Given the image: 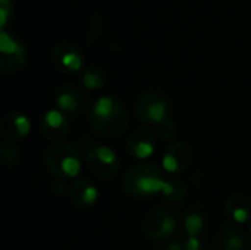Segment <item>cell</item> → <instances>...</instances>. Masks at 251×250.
Listing matches in <instances>:
<instances>
[{
    "label": "cell",
    "mask_w": 251,
    "mask_h": 250,
    "mask_svg": "<svg viewBox=\"0 0 251 250\" xmlns=\"http://www.w3.org/2000/svg\"><path fill=\"white\" fill-rule=\"evenodd\" d=\"M90 124L99 136L106 139H116L126 130V109L116 97L101 96L90 109Z\"/></svg>",
    "instance_id": "6da1fadb"
},
{
    "label": "cell",
    "mask_w": 251,
    "mask_h": 250,
    "mask_svg": "<svg viewBox=\"0 0 251 250\" xmlns=\"http://www.w3.org/2000/svg\"><path fill=\"white\" fill-rule=\"evenodd\" d=\"M166 180L156 164H138L124 178V190L132 197H149L162 193Z\"/></svg>",
    "instance_id": "7a4b0ae2"
},
{
    "label": "cell",
    "mask_w": 251,
    "mask_h": 250,
    "mask_svg": "<svg viewBox=\"0 0 251 250\" xmlns=\"http://www.w3.org/2000/svg\"><path fill=\"white\" fill-rule=\"evenodd\" d=\"M44 165L57 180H69L79 174L81 156L75 146L54 143L44 153Z\"/></svg>",
    "instance_id": "3957f363"
},
{
    "label": "cell",
    "mask_w": 251,
    "mask_h": 250,
    "mask_svg": "<svg viewBox=\"0 0 251 250\" xmlns=\"http://www.w3.org/2000/svg\"><path fill=\"white\" fill-rule=\"evenodd\" d=\"M134 112L140 121L156 125L168 119L169 102L166 96L160 91H156V90L146 91L137 99L134 105Z\"/></svg>",
    "instance_id": "277c9868"
},
{
    "label": "cell",
    "mask_w": 251,
    "mask_h": 250,
    "mask_svg": "<svg viewBox=\"0 0 251 250\" xmlns=\"http://www.w3.org/2000/svg\"><path fill=\"white\" fill-rule=\"evenodd\" d=\"M26 59V50L21 40L3 29L0 32V69L3 74H15L24 65Z\"/></svg>",
    "instance_id": "5b68a950"
},
{
    "label": "cell",
    "mask_w": 251,
    "mask_h": 250,
    "mask_svg": "<svg viewBox=\"0 0 251 250\" xmlns=\"http://www.w3.org/2000/svg\"><path fill=\"white\" fill-rule=\"evenodd\" d=\"M85 164L90 172L101 180L115 177L119 169V159L116 153L106 146L93 147L85 156Z\"/></svg>",
    "instance_id": "8992f818"
},
{
    "label": "cell",
    "mask_w": 251,
    "mask_h": 250,
    "mask_svg": "<svg viewBox=\"0 0 251 250\" xmlns=\"http://www.w3.org/2000/svg\"><path fill=\"white\" fill-rule=\"evenodd\" d=\"M143 230L153 240H165L176 231V220L165 209H154L144 217Z\"/></svg>",
    "instance_id": "52a82bcc"
},
{
    "label": "cell",
    "mask_w": 251,
    "mask_h": 250,
    "mask_svg": "<svg viewBox=\"0 0 251 250\" xmlns=\"http://www.w3.org/2000/svg\"><path fill=\"white\" fill-rule=\"evenodd\" d=\"M51 62L54 68L63 74H76L82 68L84 57L74 43L60 41L51 50Z\"/></svg>",
    "instance_id": "ba28073f"
},
{
    "label": "cell",
    "mask_w": 251,
    "mask_h": 250,
    "mask_svg": "<svg viewBox=\"0 0 251 250\" xmlns=\"http://www.w3.org/2000/svg\"><path fill=\"white\" fill-rule=\"evenodd\" d=\"M193 161V149L182 141L171 144L162 158V167L169 174H179L185 171Z\"/></svg>",
    "instance_id": "9c48e42d"
},
{
    "label": "cell",
    "mask_w": 251,
    "mask_h": 250,
    "mask_svg": "<svg viewBox=\"0 0 251 250\" xmlns=\"http://www.w3.org/2000/svg\"><path fill=\"white\" fill-rule=\"evenodd\" d=\"M31 130L29 119L22 113H7L0 121V139L4 143H18L28 136Z\"/></svg>",
    "instance_id": "30bf717a"
},
{
    "label": "cell",
    "mask_w": 251,
    "mask_h": 250,
    "mask_svg": "<svg viewBox=\"0 0 251 250\" xmlns=\"http://www.w3.org/2000/svg\"><path fill=\"white\" fill-rule=\"evenodd\" d=\"M69 121L66 115L59 109L47 111L40 122V130L44 139L47 140H60L69 133Z\"/></svg>",
    "instance_id": "8fae6325"
},
{
    "label": "cell",
    "mask_w": 251,
    "mask_h": 250,
    "mask_svg": "<svg viewBox=\"0 0 251 250\" xmlns=\"http://www.w3.org/2000/svg\"><path fill=\"white\" fill-rule=\"evenodd\" d=\"M128 152L137 159H147L154 153L156 137L149 128H138L131 133L128 139Z\"/></svg>",
    "instance_id": "7c38bea8"
},
{
    "label": "cell",
    "mask_w": 251,
    "mask_h": 250,
    "mask_svg": "<svg viewBox=\"0 0 251 250\" xmlns=\"http://www.w3.org/2000/svg\"><path fill=\"white\" fill-rule=\"evenodd\" d=\"M54 103H56L57 109L62 111V112L76 113L85 105V97H84V94H82V91L79 88H76L74 85H69V84H65V85H60L56 90Z\"/></svg>",
    "instance_id": "4fadbf2b"
},
{
    "label": "cell",
    "mask_w": 251,
    "mask_h": 250,
    "mask_svg": "<svg viewBox=\"0 0 251 250\" xmlns=\"http://www.w3.org/2000/svg\"><path fill=\"white\" fill-rule=\"evenodd\" d=\"M68 193L71 202L78 208H91L96 205L99 199L97 187L90 180H84V178L75 180L71 184Z\"/></svg>",
    "instance_id": "5bb4252c"
},
{
    "label": "cell",
    "mask_w": 251,
    "mask_h": 250,
    "mask_svg": "<svg viewBox=\"0 0 251 250\" xmlns=\"http://www.w3.org/2000/svg\"><path fill=\"white\" fill-rule=\"evenodd\" d=\"M226 215L235 224H246L251 217L250 200L243 194H232L225 203Z\"/></svg>",
    "instance_id": "9a60e30c"
},
{
    "label": "cell",
    "mask_w": 251,
    "mask_h": 250,
    "mask_svg": "<svg viewBox=\"0 0 251 250\" xmlns=\"http://www.w3.org/2000/svg\"><path fill=\"white\" fill-rule=\"evenodd\" d=\"M221 243H222V249L224 250L247 249V240H246L244 234L232 222H226L222 225Z\"/></svg>",
    "instance_id": "2e32d148"
},
{
    "label": "cell",
    "mask_w": 251,
    "mask_h": 250,
    "mask_svg": "<svg viewBox=\"0 0 251 250\" xmlns=\"http://www.w3.org/2000/svg\"><path fill=\"white\" fill-rule=\"evenodd\" d=\"M82 85L87 90H100L106 84V74L99 66H88L82 72Z\"/></svg>",
    "instance_id": "e0dca14e"
},
{
    "label": "cell",
    "mask_w": 251,
    "mask_h": 250,
    "mask_svg": "<svg viewBox=\"0 0 251 250\" xmlns=\"http://www.w3.org/2000/svg\"><path fill=\"white\" fill-rule=\"evenodd\" d=\"M160 194L169 203H179V202L184 200V197L187 194V190H185V186L179 180L171 178V180H166V183H165Z\"/></svg>",
    "instance_id": "ac0fdd59"
},
{
    "label": "cell",
    "mask_w": 251,
    "mask_h": 250,
    "mask_svg": "<svg viewBox=\"0 0 251 250\" xmlns=\"http://www.w3.org/2000/svg\"><path fill=\"white\" fill-rule=\"evenodd\" d=\"M184 230L190 237H199L204 230V218L197 212H190L184 218Z\"/></svg>",
    "instance_id": "d6986e66"
},
{
    "label": "cell",
    "mask_w": 251,
    "mask_h": 250,
    "mask_svg": "<svg viewBox=\"0 0 251 250\" xmlns=\"http://www.w3.org/2000/svg\"><path fill=\"white\" fill-rule=\"evenodd\" d=\"M154 134L162 140H172L176 136V125L171 119H165L154 125Z\"/></svg>",
    "instance_id": "ffe728a7"
},
{
    "label": "cell",
    "mask_w": 251,
    "mask_h": 250,
    "mask_svg": "<svg viewBox=\"0 0 251 250\" xmlns=\"http://www.w3.org/2000/svg\"><path fill=\"white\" fill-rule=\"evenodd\" d=\"M87 25H88V29H87V41H88V44H91V41H96L97 40V37L101 34V31H103V22H101V19L99 18V15H93L90 19H88V22H87Z\"/></svg>",
    "instance_id": "44dd1931"
},
{
    "label": "cell",
    "mask_w": 251,
    "mask_h": 250,
    "mask_svg": "<svg viewBox=\"0 0 251 250\" xmlns=\"http://www.w3.org/2000/svg\"><path fill=\"white\" fill-rule=\"evenodd\" d=\"M0 158H1V162L6 165V167H15L16 162H18V150L9 144V143H3L1 147H0Z\"/></svg>",
    "instance_id": "7402d4cb"
},
{
    "label": "cell",
    "mask_w": 251,
    "mask_h": 250,
    "mask_svg": "<svg viewBox=\"0 0 251 250\" xmlns=\"http://www.w3.org/2000/svg\"><path fill=\"white\" fill-rule=\"evenodd\" d=\"M10 16H12V1L10 0H0V27H1V31L4 29Z\"/></svg>",
    "instance_id": "603a6c76"
},
{
    "label": "cell",
    "mask_w": 251,
    "mask_h": 250,
    "mask_svg": "<svg viewBox=\"0 0 251 250\" xmlns=\"http://www.w3.org/2000/svg\"><path fill=\"white\" fill-rule=\"evenodd\" d=\"M184 250H206V248L199 237H188L184 243Z\"/></svg>",
    "instance_id": "cb8c5ba5"
},
{
    "label": "cell",
    "mask_w": 251,
    "mask_h": 250,
    "mask_svg": "<svg viewBox=\"0 0 251 250\" xmlns=\"http://www.w3.org/2000/svg\"><path fill=\"white\" fill-rule=\"evenodd\" d=\"M66 190H69V189L66 187L65 180H56V181L53 183V186H51V192H53V194H56V196H63V194L66 193Z\"/></svg>",
    "instance_id": "d4e9b609"
},
{
    "label": "cell",
    "mask_w": 251,
    "mask_h": 250,
    "mask_svg": "<svg viewBox=\"0 0 251 250\" xmlns=\"http://www.w3.org/2000/svg\"><path fill=\"white\" fill-rule=\"evenodd\" d=\"M162 250H184V245L181 242H171Z\"/></svg>",
    "instance_id": "484cf974"
},
{
    "label": "cell",
    "mask_w": 251,
    "mask_h": 250,
    "mask_svg": "<svg viewBox=\"0 0 251 250\" xmlns=\"http://www.w3.org/2000/svg\"><path fill=\"white\" fill-rule=\"evenodd\" d=\"M249 234H250V239H251V224H250V228H249Z\"/></svg>",
    "instance_id": "4316f807"
}]
</instances>
